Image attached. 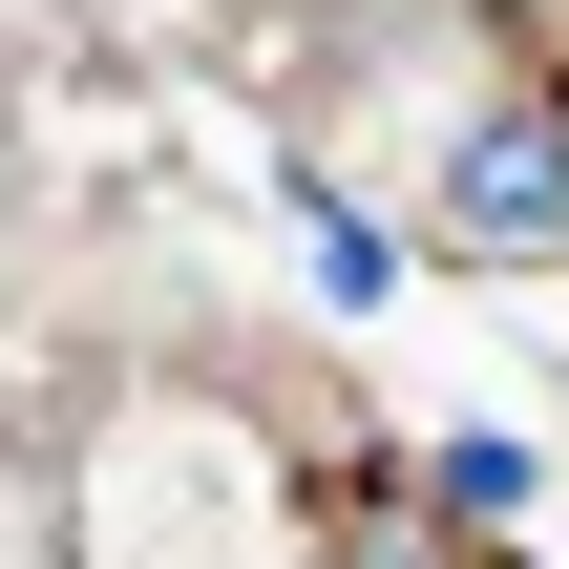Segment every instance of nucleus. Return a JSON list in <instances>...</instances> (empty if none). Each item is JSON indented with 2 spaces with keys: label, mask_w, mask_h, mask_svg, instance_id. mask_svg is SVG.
Segmentation results:
<instances>
[{
  "label": "nucleus",
  "mask_w": 569,
  "mask_h": 569,
  "mask_svg": "<svg viewBox=\"0 0 569 569\" xmlns=\"http://www.w3.org/2000/svg\"><path fill=\"white\" fill-rule=\"evenodd\" d=\"M338 569H359V549H338Z\"/></svg>",
  "instance_id": "obj_3"
},
{
  "label": "nucleus",
  "mask_w": 569,
  "mask_h": 569,
  "mask_svg": "<svg viewBox=\"0 0 569 569\" xmlns=\"http://www.w3.org/2000/svg\"><path fill=\"white\" fill-rule=\"evenodd\" d=\"M486 21H507V42H528V63L569 84V0H486Z\"/></svg>",
  "instance_id": "obj_2"
},
{
  "label": "nucleus",
  "mask_w": 569,
  "mask_h": 569,
  "mask_svg": "<svg viewBox=\"0 0 569 569\" xmlns=\"http://www.w3.org/2000/svg\"><path fill=\"white\" fill-rule=\"evenodd\" d=\"M422 232H443V253H486V274H549V253H569V84H507V106H465V127H443Z\"/></svg>",
  "instance_id": "obj_1"
}]
</instances>
